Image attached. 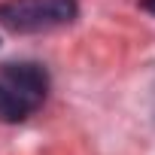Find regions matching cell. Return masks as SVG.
<instances>
[{"label":"cell","instance_id":"1","mask_svg":"<svg viewBox=\"0 0 155 155\" xmlns=\"http://www.w3.org/2000/svg\"><path fill=\"white\" fill-rule=\"evenodd\" d=\"M49 94V73L43 64L18 61L0 64V122H25L31 119Z\"/></svg>","mask_w":155,"mask_h":155},{"label":"cell","instance_id":"2","mask_svg":"<svg viewBox=\"0 0 155 155\" xmlns=\"http://www.w3.org/2000/svg\"><path fill=\"white\" fill-rule=\"evenodd\" d=\"M79 15L76 0H3L0 25L15 34H43L73 25Z\"/></svg>","mask_w":155,"mask_h":155},{"label":"cell","instance_id":"3","mask_svg":"<svg viewBox=\"0 0 155 155\" xmlns=\"http://www.w3.org/2000/svg\"><path fill=\"white\" fill-rule=\"evenodd\" d=\"M140 6H143L146 12H152V15H155V0H140Z\"/></svg>","mask_w":155,"mask_h":155}]
</instances>
